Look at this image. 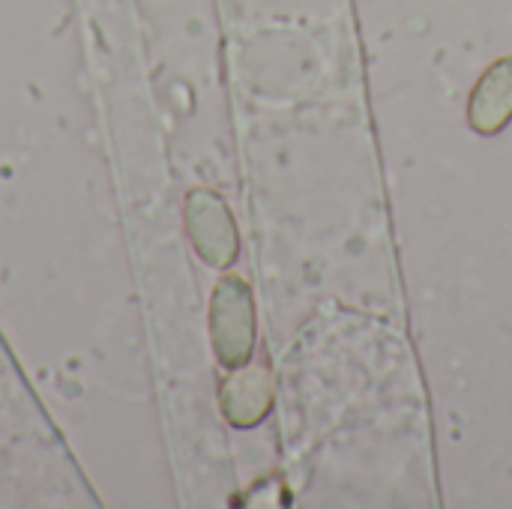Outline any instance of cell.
Wrapping results in <instances>:
<instances>
[{
    "mask_svg": "<svg viewBox=\"0 0 512 509\" xmlns=\"http://www.w3.org/2000/svg\"><path fill=\"white\" fill-rule=\"evenodd\" d=\"M512 120V57L495 60L471 90L468 126L480 135H498Z\"/></svg>",
    "mask_w": 512,
    "mask_h": 509,
    "instance_id": "obj_4",
    "label": "cell"
},
{
    "mask_svg": "<svg viewBox=\"0 0 512 509\" xmlns=\"http://www.w3.org/2000/svg\"><path fill=\"white\" fill-rule=\"evenodd\" d=\"M186 228L192 237L195 252L213 264V267H228L237 261L240 252V234L237 222L213 189H195L186 198Z\"/></svg>",
    "mask_w": 512,
    "mask_h": 509,
    "instance_id": "obj_2",
    "label": "cell"
},
{
    "mask_svg": "<svg viewBox=\"0 0 512 509\" xmlns=\"http://www.w3.org/2000/svg\"><path fill=\"white\" fill-rule=\"evenodd\" d=\"M276 399V378L267 360H246L243 366H234V372L222 381L219 402L222 414L237 429L258 426L270 411Z\"/></svg>",
    "mask_w": 512,
    "mask_h": 509,
    "instance_id": "obj_3",
    "label": "cell"
},
{
    "mask_svg": "<svg viewBox=\"0 0 512 509\" xmlns=\"http://www.w3.org/2000/svg\"><path fill=\"white\" fill-rule=\"evenodd\" d=\"M210 339L222 366H243L255 351V297L246 279L225 276L210 300Z\"/></svg>",
    "mask_w": 512,
    "mask_h": 509,
    "instance_id": "obj_1",
    "label": "cell"
}]
</instances>
